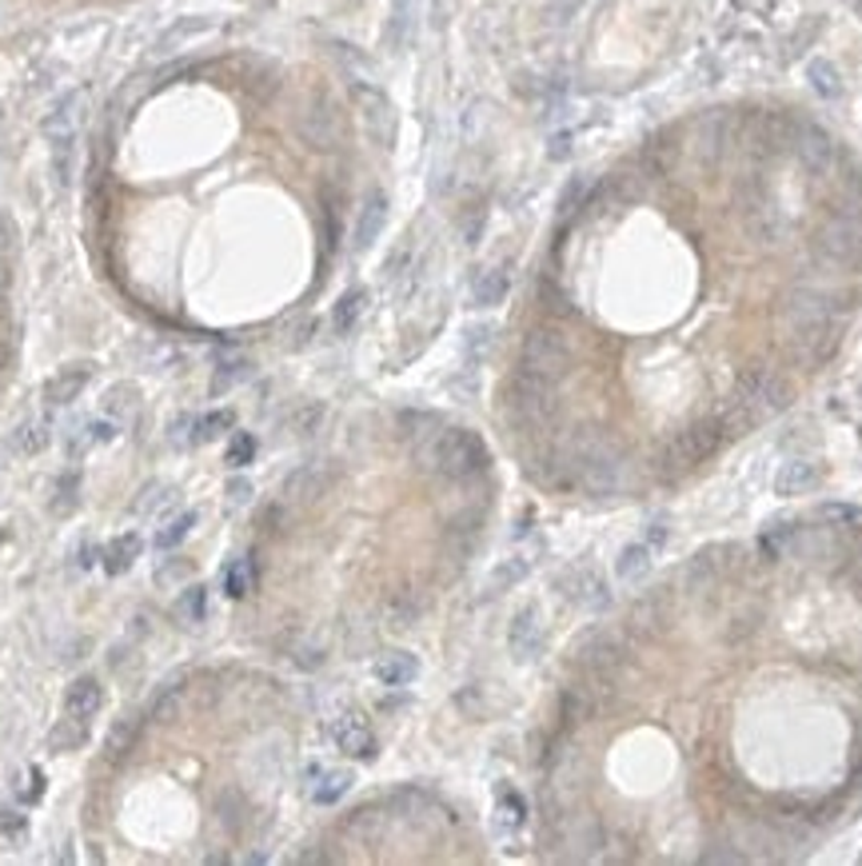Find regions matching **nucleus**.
Returning a JSON list of instances; mask_svg holds the SVG:
<instances>
[{"instance_id": "f257e3e1", "label": "nucleus", "mask_w": 862, "mask_h": 866, "mask_svg": "<svg viewBox=\"0 0 862 866\" xmlns=\"http://www.w3.org/2000/svg\"><path fill=\"white\" fill-rule=\"evenodd\" d=\"M723 439H727V428H723V419H699L691 428L679 431L663 451H659V475L663 480H675V475H687V471L703 463L706 456H715L723 448Z\"/></svg>"}, {"instance_id": "f03ea898", "label": "nucleus", "mask_w": 862, "mask_h": 866, "mask_svg": "<svg viewBox=\"0 0 862 866\" xmlns=\"http://www.w3.org/2000/svg\"><path fill=\"white\" fill-rule=\"evenodd\" d=\"M427 463H432V471L447 475V480H468V475L488 468V448H483V439L476 431L447 428L436 431L432 443H427Z\"/></svg>"}, {"instance_id": "7ed1b4c3", "label": "nucleus", "mask_w": 862, "mask_h": 866, "mask_svg": "<svg viewBox=\"0 0 862 866\" xmlns=\"http://www.w3.org/2000/svg\"><path fill=\"white\" fill-rule=\"evenodd\" d=\"M815 256L827 268H859L862 264V212L842 209L815 232Z\"/></svg>"}, {"instance_id": "20e7f679", "label": "nucleus", "mask_w": 862, "mask_h": 866, "mask_svg": "<svg viewBox=\"0 0 862 866\" xmlns=\"http://www.w3.org/2000/svg\"><path fill=\"white\" fill-rule=\"evenodd\" d=\"M790 384L775 372V367H763V364H751L743 367V376H738L735 387V399L747 407L751 416H779L790 407Z\"/></svg>"}, {"instance_id": "39448f33", "label": "nucleus", "mask_w": 862, "mask_h": 866, "mask_svg": "<svg viewBox=\"0 0 862 866\" xmlns=\"http://www.w3.org/2000/svg\"><path fill=\"white\" fill-rule=\"evenodd\" d=\"M575 480H579L583 491H592V495H615V491L624 488V456L611 443L592 439L575 456Z\"/></svg>"}, {"instance_id": "423d86ee", "label": "nucleus", "mask_w": 862, "mask_h": 866, "mask_svg": "<svg viewBox=\"0 0 862 866\" xmlns=\"http://www.w3.org/2000/svg\"><path fill=\"white\" fill-rule=\"evenodd\" d=\"M520 372H528V376H540V379H555L572 367V348H567V340H563L555 328H531L528 335H523V348H520Z\"/></svg>"}, {"instance_id": "0eeeda50", "label": "nucleus", "mask_w": 862, "mask_h": 866, "mask_svg": "<svg viewBox=\"0 0 862 866\" xmlns=\"http://www.w3.org/2000/svg\"><path fill=\"white\" fill-rule=\"evenodd\" d=\"M842 303L831 292H819V288H790L783 296V320H787V332H802V328H827L839 324Z\"/></svg>"}, {"instance_id": "6e6552de", "label": "nucleus", "mask_w": 862, "mask_h": 866, "mask_svg": "<svg viewBox=\"0 0 862 866\" xmlns=\"http://www.w3.org/2000/svg\"><path fill=\"white\" fill-rule=\"evenodd\" d=\"M560 596L572 607H579V611H592V616L611 607V587H607V579L587 564H575L560 575Z\"/></svg>"}, {"instance_id": "1a4fd4ad", "label": "nucleus", "mask_w": 862, "mask_h": 866, "mask_svg": "<svg viewBox=\"0 0 862 866\" xmlns=\"http://www.w3.org/2000/svg\"><path fill=\"white\" fill-rule=\"evenodd\" d=\"M511 404H515L520 419H528V424H547L555 416V384L520 372L511 379Z\"/></svg>"}, {"instance_id": "9d476101", "label": "nucleus", "mask_w": 862, "mask_h": 866, "mask_svg": "<svg viewBox=\"0 0 862 866\" xmlns=\"http://www.w3.org/2000/svg\"><path fill=\"white\" fill-rule=\"evenodd\" d=\"M352 96H355V108L364 116V128L372 132V140L380 148H392L395 145V108L380 88L372 84H352Z\"/></svg>"}, {"instance_id": "9b49d317", "label": "nucleus", "mask_w": 862, "mask_h": 866, "mask_svg": "<svg viewBox=\"0 0 862 866\" xmlns=\"http://www.w3.org/2000/svg\"><path fill=\"white\" fill-rule=\"evenodd\" d=\"M543 643H547V631H543V616L540 607L528 603L511 616L508 627V651L515 663H535L543 655Z\"/></svg>"}, {"instance_id": "f8f14e48", "label": "nucleus", "mask_w": 862, "mask_h": 866, "mask_svg": "<svg viewBox=\"0 0 862 866\" xmlns=\"http://www.w3.org/2000/svg\"><path fill=\"white\" fill-rule=\"evenodd\" d=\"M332 742L348 755V759H360V762L375 759V751H380L372 723H368L360 710H343L340 719H332Z\"/></svg>"}, {"instance_id": "ddd939ff", "label": "nucleus", "mask_w": 862, "mask_h": 866, "mask_svg": "<svg viewBox=\"0 0 862 866\" xmlns=\"http://www.w3.org/2000/svg\"><path fill=\"white\" fill-rule=\"evenodd\" d=\"M300 136L312 148H320V152H332V148H340L343 120H340V113L332 108V100H328V96H323V100H312V108L300 116Z\"/></svg>"}, {"instance_id": "4468645a", "label": "nucleus", "mask_w": 862, "mask_h": 866, "mask_svg": "<svg viewBox=\"0 0 862 866\" xmlns=\"http://www.w3.org/2000/svg\"><path fill=\"white\" fill-rule=\"evenodd\" d=\"M105 707V687H100V678L93 675H81L68 683L64 691V715L68 719H81V723H93Z\"/></svg>"}, {"instance_id": "2eb2a0df", "label": "nucleus", "mask_w": 862, "mask_h": 866, "mask_svg": "<svg viewBox=\"0 0 862 866\" xmlns=\"http://www.w3.org/2000/svg\"><path fill=\"white\" fill-rule=\"evenodd\" d=\"M795 152H799L807 172H831L834 164V140L819 125H802L795 132Z\"/></svg>"}, {"instance_id": "dca6fc26", "label": "nucleus", "mask_w": 862, "mask_h": 866, "mask_svg": "<svg viewBox=\"0 0 862 866\" xmlns=\"http://www.w3.org/2000/svg\"><path fill=\"white\" fill-rule=\"evenodd\" d=\"M384 228H387V196L384 192H368L364 204H360V216H355L352 248L368 252L375 240H380V232Z\"/></svg>"}, {"instance_id": "f3484780", "label": "nucleus", "mask_w": 862, "mask_h": 866, "mask_svg": "<svg viewBox=\"0 0 862 866\" xmlns=\"http://www.w3.org/2000/svg\"><path fill=\"white\" fill-rule=\"evenodd\" d=\"M355 774L343 771V767H312L308 771V799H312L316 806H336L343 799V794L352 791Z\"/></svg>"}, {"instance_id": "a211bd4d", "label": "nucleus", "mask_w": 862, "mask_h": 866, "mask_svg": "<svg viewBox=\"0 0 862 866\" xmlns=\"http://www.w3.org/2000/svg\"><path fill=\"white\" fill-rule=\"evenodd\" d=\"M822 483V468L810 460H787L779 471H775V491L795 500V495H810V491Z\"/></svg>"}, {"instance_id": "6ab92c4d", "label": "nucleus", "mask_w": 862, "mask_h": 866, "mask_svg": "<svg viewBox=\"0 0 862 866\" xmlns=\"http://www.w3.org/2000/svg\"><path fill=\"white\" fill-rule=\"evenodd\" d=\"M88 379H93V364H68L61 367L49 384H44V399L56 407L73 404V399H81V392L88 387Z\"/></svg>"}, {"instance_id": "aec40b11", "label": "nucleus", "mask_w": 862, "mask_h": 866, "mask_svg": "<svg viewBox=\"0 0 862 866\" xmlns=\"http://www.w3.org/2000/svg\"><path fill=\"white\" fill-rule=\"evenodd\" d=\"M372 671L384 687H407V683L419 675V659L412 655V651H384V655L375 659Z\"/></svg>"}, {"instance_id": "412c9836", "label": "nucleus", "mask_w": 862, "mask_h": 866, "mask_svg": "<svg viewBox=\"0 0 862 866\" xmlns=\"http://www.w3.org/2000/svg\"><path fill=\"white\" fill-rule=\"evenodd\" d=\"M579 659H583V667H592L595 675H611V671L624 663V648H619L611 635H592L579 648Z\"/></svg>"}, {"instance_id": "4be33fe9", "label": "nucleus", "mask_w": 862, "mask_h": 866, "mask_svg": "<svg viewBox=\"0 0 862 866\" xmlns=\"http://www.w3.org/2000/svg\"><path fill=\"white\" fill-rule=\"evenodd\" d=\"M508 288H511V276L503 268L476 271V280H471V308H496V303L508 300Z\"/></svg>"}, {"instance_id": "5701e85b", "label": "nucleus", "mask_w": 862, "mask_h": 866, "mask_svg": "<svg viewBox=\"0 0 862 866\" xmlns=\"http://www.w3.org/2000/svg\"><path fill=\"white\" fill-rule=\"evenodd\" d=\"M807 84L822 96V100H839L842 88H847V84H842L839 64L827 61V56H815V61L807 64Z\"/></svg>"}, {"instance_id": "b1692460", "label": "nucleus", "mask_w": 862, "mask_h": 866, "mask_svg": "<svg viewBox=\"0 0 862 866\" xmlns=\"http://www.w3.org/2000/svg\"><path fill=\"white\" fill-rule=\"evenodd\" d=\"M531 567H535L531 555H511V559H503V564L488 575V596H499V591H511L515 584H523L531 575Z\"/></svg>"}, {"instance_id": "393cba45", "label": "nucleus", "mask_w": 862, "mask_h": 866, "mask_svg": "<svg viewBox=\"0 0 862 866\" xmlns=\"http://www.w3.org/2000/svg\"><path fill=\"white\" fill-rule=\"evenodd\" d=\"M651 571V547L643 539L639 543H627L619 559H615V579H624V584H635V579H643Z\"/></svg>"}, {"instance_id": "a878e982", "label": "nucleus", "mask_w": 862, "mask_h": 866, "mask_svg": "<svg viewBox=\"0 0 862 866\" xmlns=\"http://www.w3.org/2000/svg\"><path fill=\"white\" fill-rule=\"evenodd\" d=\"M76 108H81V93H68L53 113L44 116V136H49V140L76 136Z\"/></svg>"}, {"instance_id": "bb28decb", "label": "nucleus", "mask_w": 862, "mask_h": 866, "mask_svg": "<svg viewBox=\"0 0 862 866\" xmlns=\"http://www.w3.org/2000/svg\"><path fill=\"white\" fill-rule=\"evenodd\" d=\"M364 312H368V292L364 288H352V292H343L340 303L332 308V328L336 332H352Z\"/></svg>"}, {"instance_id": "cd10ccee", "label": "nucleus", "mask_w": 862, "mask_h": 866, "mask_svg": "<svg viewBox=\"0 0 862 866\" xmlns=\"http://www.w3.org/2000/svg\"><path fill=\"white\" fill-rule=\"evenodd\" d=\"M145 552V543H140V535L136 532H125L120 539L113 543L105 552V567H108V575H125L128 567L136 564V555Z\"/></svg>"}, {"instance_id": "c85d7f7f", "label": "nucleus", "mask_w": 862, "mask_h": 866, "mask_svg": "<svg viewBox=\"0 0 862 866\" xmlns=\"http://www.w3.org/2000/svg\"><path fill=\"white\" fill-rule=\"evenodd\" d=\"M88 727H93V723H81V719H68V715H64V719L53 727V735H49V747L61 755L81 751L84 742H88Z\"/></svg>"}, {"instance_id": "c756f323", "label": "nucleus", "mask_w": 862, "mask_h": 866, "mask_svg": "<svg viewBox=\"0 0 862 866\" xmlns=\"http://www.w3.org/2000/svg\"><path fill=\"white\" fill-rule=\"evenodd\" d=\"M49 439H53V428H49V419H29L17 428L12 436V448L21 451V456H36L41 448H49Z\"/></svg>"}, {"instance_id": "7c9ffc66", "label": "nucleus", "mask_w": 862, "mask_h": 866, "mask_svg": "<svg viewBox=\"0 0 862 866\" xmlns=\"http://www.w3.org/2000/svg\"><path fill=\"white\" fill-rule=\"evenodd\" d=\"M196 520H200L196 512L172 515V520H168L164 527H160V532L152 535V547H157V552H172L177 543H184L188 535H192V527H196Z\"/></svg>"}, {"instance_id": "2f4dec72", "label": "nucleus", "mask_w": 862, "mask_h": 866, "mask_svg": "<svg viewBox=\"0 0 862 866\" xmlns=\"http://www.w3.org/2000/svg\"><path fill=\"white\" fill-rule=\"evenodd\" d=\"M496 811H499V823L503 826H523V819H528V803H523L520 791H511V787H499L496 791Z\"/></svg>"}, {"instance_id": "473e14b6", "label": "nucleus", "mask_w": 862, "mask_h": 866, "mask_svg": "<svg viewBox=\"0 0 862 866\" xmlns=\"http://www.w3.org/2000/svg\"><path fill=\"white\" fill-rule=\"evenodd\" d=\"M177 488H148L145 500L136 503V512L140 515H152V520H160V515H168L172 507H177Z\"/></svg>"}, {"instance_id": "72a5a7b5", "label": "nucleus", "mask_w": 862, "mask_h": 866, "mask_svg": "<svg viewBox=\"0 0 862 866\" xmlns=\"http://www.w3.org/2000/svg\"><path fill=\"white\" fill-rule=\"evenodd\" d=\"M491 340H496V328L491 324L468 328V340H464V355H468V364H479V360L491 352Z\"/></svg>"}, {"instance_id": "f704fd0d", "label": "nucleus", "mask_w": 862, "mask_h": 866, "mask_svg": "<svg viewBox=\"0 0 862 866\" xmlns=\"http://www.w3.org/2000/svg\"><path fill=\"white\" fill-rule=\"evenodd\" d=\"M224 591L228 599H244L252 591V564L248 559H236V564L224 571Z\"/></svg>"}, {"instance_id": "c9c22d12", "label": "nucleus", "mask_w": 862, "mask_h": 866, "mask_svg": "<svg viewBox=\"0 0 862 866\" xmlns=\"http://www.w3.org/2000/svg\"><path fill=\"white\" fill-rule=\"evenodd\" d=\"M116 436H120V424H116V419H88V424L81 428L84 448H96V443H113Z\"/></svg>"}, {"instance_id": "e433bc0d", "label": "nucleus", "mask_w": 862, "mask_h": 866, "mask_svg": "<svg viewBox=\"0 0 862 866\" xmlns=\"http://www.w3.org/2000/svg\"><path fill=\"white\" fill-rule=\"evenodd\" d=\"M819 520L839 523V527H862V507H854V503H822Z\"/></svg>"}, {"instance_id": "4c0bfd02", "label": "nucleus", "mask_w": 862, "mask_h": 866, "mask_svg": "<svg viewBox=\"0 0 862 866\" xmlns=\"http://www.w3.org/2000/svg\"><path fill=\"white\" fill-rule=\"evenodd\" d=\"M416 619H419V603H407V596H395L392 603H387V623H392V631H407Z\"/></svg>"}, {"instance_id": "58836bf2", "label": "nucleus", "mask_w": 862, "mask_h": 866, "mask_svg": "<svg viewBox=\"0 0 862 866\" xmlns=\"http://www.w3.org/2000/svg\"><path fill=\"white\" fill-rule=\"evenodd\" d=\"M790 535H795V527H787V523H775V527H767V532L758 535V547H763V555H767V559H779Z\"/></svg>"}, {"instance_id": "ea45409f", "label": "nucleus", "mask_w": 862, "mask_h": 866, "mask_svg": "<svg viewBox=\"0 0 862 866\" xmlns=\"http://www.w3.org/2000/svg\"><path fill=\"white\" fill-rule=\"evenodd\" d=\"M252 456H256V439L248 436V431H236L228 443V468H244V463H252Z\"/></svg>"}, {"instance_id": "a19ab883", "label": "nucleus", "mask_w": 862, "mask_h": 866, "mask_svg": "<svg viewBox=\"0 0 862 866\" xmlns=\"http://www.w3.org/2000/svg\"><path fill=\"white\" fill-rule=\"evenodd\" d=\"M323 488L320 475H312V471H300V475H291L288 480V495H296V500H316Z\"/></svg>"}, {"instance_id": "79ce46f5", "label": "nucleus", "mask_w": 862, "mask_h": 866, "mask_svg": "<svg viewBox=\"0 0 862 866\" xmlns=\"http://www.w3.org/2000/svg\"><path fill=\"white\" fill-rule=\"evenodd\" d=\"M232 428V411H216V416H204L196 424V443H204V439H212V436H220V431H228Z\"/></svg>"}, {"instance_id": "37998d69", "label": "nucleus", "mask_w": 862, "mask_h": 866, "mask_svg": "<svg viewBox=\"0 0 862 866\" xmlns=\"http://www.w3.org/2000/svg\"><path fill=\"white\" fill-rule=\"evenodd\" d=\"M116 407H120V411H128V407H132V392H128V387H113V392H108L105 411H108V416H113Z\"/></svg>"}, {"instance_id": "c03bdc74", "label": "nucleus", "mask_w": 862, "mask_h": 866, "mask_svg": "<svg viewBox=\"0 0 862 866\" xmlns=\"http://www.w3.org/2000/svg\"><path fill=\"white\" fill-rule=\"evenodd\" d=\"M188 571H192V564H184V559H172L168 567H160L157 579H160V584H172V579H184Z\"/></svg>"}, {"instance_id": "a18cd8bd", "label": "nucleus", "mask_w": 862, "mask_h": 866, "mask_svg": "<svg viewBox=\"0 0 862 866\" xmlns=\"http://www.w3.org/2000/svg\"><path fill=\"white\" fill-rule=\"evenodd\" d=\"M643 543L651 547V552H655V547H663V543H667V523H663V520H651V523H647V539H643Z\"/></svg>"}, {"instance_id": "49530a36", "label": "nucleus", "mask_w": 862, "mask_h": 866, "mask_svg": "<svg viewBox=\"0 0 862 866\" xmlns=\"http://www.w3.org/2000/svg\"><path fill=\"white\" fill-rule=\"evenodd\" d=\"M583 192H587V180H583V177H579V180H572V189L563 192V200H560V209H563V212H572V209H575V200H583Z\"/></svg>"}, {"instance_id": "de8ad7c7", "label": "nucleus", "mask_w": 862, "mask_h": 866, "mask_svg": "<svg viewBox=\"0 0 862 866\" xmlns=\"http://www.w3.org/2000/svg\"><path fill=\"white\" fill-rule=\"evenodd\" d=\"M551 160H563L567 152H572V132H560V136H551Z\"/></svg>"}, {"instance_id": "09e8293b", "label": "nucleus", "mask_w": 862, "mask_h": 866, "mask_svg": "<svg viewBox=\"0 0 862 866\" xmlns=\"http://www.w3.org/2000/svg\"><path fill=\"white\" fill-rule=\"evenodd\" d=\"M228 500L232 503H248L252 500V483L248 480H232L228 483Z\"/></svg>"}, {"instance_id": "8fccbe9b", "label": "nucleus", "mask_w": 862, "mask_h": 866, "mask_svg": "<svg viewBox=\"0 0 862 866\" xmlns=\"http://www.w3.org/2000/svg\"><path fill=\"white\" fill-rule=\"evenodd\" d=\"M4 360H9V344L0 340V367H4Z\"/></svg>"}, {"instance_id": "3c124183", "label": "nucleus", "mask_w": 862, "mask_h": 866, "mask_svg": "<svg viewBox=\"0 0 862 866\" xmlns=\"http://www.w3.org/2000/svg\"><path fill=\"white\" fill-rule=\"evenodd\" d=\"M851 4H854V12H859V17H862V0H851Z\"/></svg>"}, {"instance_id": "603ef678", "label": "nucleus", "mask_w": 862, "mask_h": 866, "mask_svg": "<svg viewBox=\"0 0 862 866\" xmlns=\"http://www.w3.org/2000/svg\"><path fill=\"white\" fill-rule=\"evenodd\" d=\"M0 120H4V105H0Z\"/></svg>"}]
</instances>
